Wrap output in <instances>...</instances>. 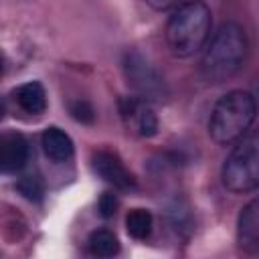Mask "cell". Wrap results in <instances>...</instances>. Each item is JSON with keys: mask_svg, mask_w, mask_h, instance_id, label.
<instances>
[{"mask_svg": "<svg viewBox=\"0 0 259 259\" xmlns=\"http://www.w3.org/2000/svg\"><path fill=\"white\" fill-rule=\"evenodd\" d=\"M40 146L45 156L53 162H67L73 156V140L69 138L67 132H63L57 125H51L42 132Z\"/></svg>", "mask_w": 259, "mask_h": 259, "instance_id": "10", "label": "cell"}, {"mask_svg": "<svg viewBox=\"0 0 259 259\" xmlns=\"http://www.w3.org/2000/svg\"><path fill=\"white\" fill-rule=\"evenodd\" d=\"M30 156L28 142L22 134H0V174L20 172Z\"/></svg>", "mask_w": 259, "mask_h": 259, "instance_id": "8", "label": "cell"}, {"mask_svg": "<svg viewBox=\"0 0 259 259\" xmlns=\"http://www.w3.org/2000/svg\"><path fill=\"white\" fill-rule=\"evenodd\" d=\"M148 6H152L154 10H170L176 8L178 4H182V0H146Z\"/></svg>", "mask_w": 259, "mask_h": 259, "instance_id": "17", "label": "cell"}, {"mask_svg": "<svg viewBox=\"0 0 259 259\" xmlns=\"http://www.w3.org/2000/svg\"><path fill=\"white\" fill-rule=\"evenodd\" d=\"M14 101L18 107L30 115H38L47 109V93L45 87L38 81H28L22 83L14 89Z\"/></svg>", "mask_w": 259, "mask_h": 259, "instance_id": "11", "label": "cell"}, {"mask_svg": "<svg viewBox=\"0 0 259 259\" xmlns=\"http://www.w3.org/2000/svg\"><path fill=\"white\" fill-rule=\"evenodd\" d=\"M247 34L237 22H225L204 45L200 73L208 83H223L239 73L247 57Z\"/></svg>", "mask_w": 259, "mask_h": 259, "instance_id": "1", "label": "cell"}, {"mask_svg": "<svg viewBox=\"0 0 259 259\" xmlns=\"http://www.w3.org/2000/svg\"><path fill=\"white\" fill-rule=\"evenodd\" d=\"M4 71V57H2V51H0V73Z\"/></svg>", "mask_w": 259, "mask_h": 259, "instance_id": "19", "label": "cell"}, {"mask_svg": "<svg viewBox=\"0 0 259 259\" xmlns=\"http://www.w3.org/2000/svg\"><path fill=\"white\" fill-rule=\"evenodd\" d=\"M255 113L257 103L249 91H229L212 107L208 119V134L217 144L231 146L247 132H251Z\"/></svg>", "mask_w": 259, "mask_h": 259, "instance_id": "3", "label": "cell"}, {"mask_svg": "<svg viewBox=\"0 0 259 259\" xmlns=\"http://www.w3.org/2000/svg\"><path fill=\"white\" fill-rule=\"evenodd\" d=\"M91 166H93V172L101 180L111 184L113 188H117V190H134L136 188L134 174L123 166V162L119 160L117 154L107 152V150H99L93 154Z\"/></svg>", "mask_w": 259, "mask_h": 259, "instance_id": "7", "label": "cell"}, {"mask_svg": "<svg viewBox=\"0 0 259 259\" xmlns=\"http://www.w3.org/2000/svg\"><path fill=\"white\" fill-rule=\"evenodd\" d=\"M4 113H6V109H4V103H2V99H0V119L4 117Z\"/></svg>", "mask_w": 259, "mask_h": 259, "instance_id": "18", "label": "cell"}, {"mask_svg": "<svg viewBox=\"0 0 259 259\" xmlns=\"http://www.w3.org/2000/svg\"><path fill=\"white\" fill-rule=\"evenodd\" d=\"M210 28L212 14L202 0L178 4L166 24V42L170 53L178 59L196 55L210 38Z\"/></svg>", "mask_w": 259, "mask_h": 259, "instance_id": "2", "label": "cell"}, {"mask_svg": "<svg viewBox=\"0 0 259 259\" xmlns=\"http://www.w3.org/2000/svg\"><path fill=\"white\" fill-rule=\"evenodd\" d=\"M89 251L95 255V257H113L117 251H119V243H117V237L107 231V229H97L89 235Z\"/></svg>", "mask_w": 259, "mask_h": 259, "instance_id": "13", "label": "cell"}, {"mask_svg": "<svg viewBox=\"0 0 259 259\" xmlns=\"http://www.w3.org/2000/svg\"><path fill=\"white\" fill-rule=\"evenodd\" d=\"M69 111H71V115H73L77 121H81V123H93V119H95V109H93L91 103L85 101V99L73 101V103L69 105Z\"/></svg>", "mask_w": 259, "mask_h": 259, "instance_id": "15", "label": "cell"}, {"mask_svg": "<svg viewBox=\"0 0 259 259\" xmlns=\"http://www.w3.org/2000/svg\"><path fill=\"white\" fill-rule=\"evenodd\" d=\"M119 115L127 132L140 138H152L158 132V117L144 97H121L119 99Z\"/></svg>", "mask_w": 259, "mask_h": 259, "instance_id": "6", "label": "cell"}, {"mask_svg": "<svg viewBox=\"0 0 259 259\" xmlns=\"http://www.w3.org/2000/svg\"><path fill=\"white\" fill-rule=\"evenodd\" d=\"M123 71H125L127 83L140 93V97H144V99L150 101V99H160V97L164 95L162 77H160L158 71L144 59V55H140L138 51L125 53Z\"/></svg>", "mask_w": 259, "mask_h": 259, "instance_id": "5", "label": "cell"}, {"mask_svg": "<svg viewBox=\"0 0 259 259\" xmlns=\"http://www.w3.org/2000/svg\"><path fill=\"white\" fill-rule=\"evenodd\" d=\"M117 206H119V200L113 192H103L99 196V202H97V210L103 219H111L115 212H117Z\"/></svg>", "mask_w": 259, "mask_h": 259, "instance_id": "16", "label": "cell"}, {"mask_svg": "<svg viewBox=\"0 0 259 259\" xmlns=\"http://www.w3.org/2000/svg\"><path fill=\"white\" fill-rule=\"evenodd\" d=\"M221 178L227 190L235 194L253 192L259 184V152H257V134L247 132L241 140L235 142L231 154L227 156Z\"/></svg>", "mask_w": 259, "mask_h": 259, "instance_id": "4", "label": "cell"}, {"mask_svg": "<svg viewBox=\"0 0 259 259\" xmlns=\"http://www.w3.org/2000/svg\"><path fill=\"white\" fill-rule=\"evenodd\" d=\"M152 227H154V219H152V212L146 208H132L125 214V231L130 237L138 241L148 239L152 233Z\"/></svg>", "mask_w": 259, "mask_h": 259, "instance_id": "12", "label": "cell"}, {"mask_svg": "<svg viewBox=\"0 0 259 259\" xmlns=\"http://www.w3.org/2000/svg\"><path fill=\"white\" fill-rule=\"evenodd\" d=\"M237 243L247 253L259 251V204L251 200L247 206L241 208L239 223H237Z\"/></svg>", "mask_w": 259, "mask_h": 259, "instance_id": "9", "label": "cell"}, {"mask_svg": "<svg viewBox=\"0 0 259 259\" xmlns=\"http://www.w3.org/2000/svg\"><path fill=\"white\" fill-rule=\"evenodd\" d=\"M16 188L18 192L26 198V200H32V202H38L45 194V184L42 180L36 176V174H28V176H22L18 182H16Z\"/></svg>", "mask_w": 259, "mask_h": 259, "instance_id": "14", "label": "cell"}]
</instances>
